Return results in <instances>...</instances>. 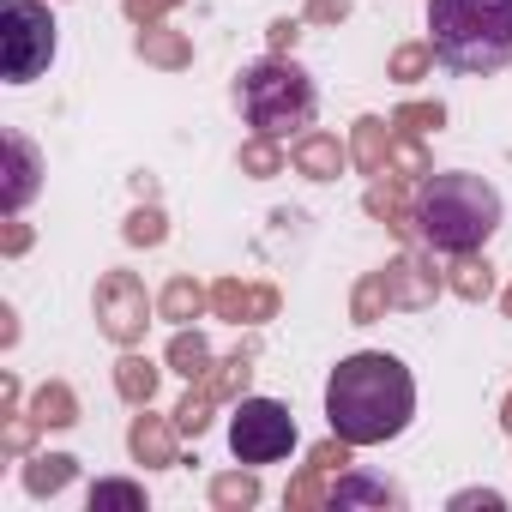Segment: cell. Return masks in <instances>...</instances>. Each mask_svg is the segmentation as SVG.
<instances>
[{"label": "cell", "instance_id": "cell-12", "mask_svg": "<svg viewBox=\"0 0 512 512\" xmlns=\"http://www.w3.org/2000/svg\"><path fill=\"white\" fill-rule=\"evenodd\" d=\"M290 163H296L302 175H314V181H332V175L350 163V151H344L332 133H302V139H296V151H290Z\"/></svg>", "mask_w": 512, "mask_h": 512}, {"label": "cell", "instance_id": "cell-35", "mask_svg": "<svg viewBox=\"0 0 512 512\" xmlns=\"http://www.w3.org/2000/svg\"><path fill=\"white\" fill-rule=\"evenodd\" d=\"M31 247V229L25 223H7V253H25Z\"/></svg>", "mask_w": 512, "mask_h": 512}, {"label": "cell", "instance_id": "cell-27", "mask_svg": "<svg viewBox=\"0 0 512 512\" xmlns=\"http://www.w3.org/2000/svg\"><path fill=\"white\" fill-rule=\"evenodd\" d=\"M440 121H446L440 103H404V109L392 115V127H404V133H428V127H440Z\"/></svg>", "mask_w": 512, "mask_h": 512}, {"label": "cell", "instance_id": "cell-28", "mask_svg": "<svg viewBox=\"0 0 512 512\" xmlns=\"http://www.w3.org/2000/svg\"><path fill=\"white\" fill-rule=\"evenodd\" d=\"M127 241L133 247H157L163 241V211H133L127 217Z\"/></svg>", "mask_w": 512, "mask_h": 512}, {"label": "cell", "instance_id": "cell-37", "mask_svg": "<svg viewBox=\"0 0 512 512\" xmlns=\"http://www.w3.org/2000/svg\"><path fill=\"white\" fill-rule=\"evenodd\" d=\"M506 314H512V290H506Z\"/></svg>", "mask_w": 512, "mask_h": 512}, {"label": "cell", "instance_id": "cell-16", "mask_svg": "<svg viewBox=\"0 0 512 512\" xmlns=\"http://www.w3.org/2000/svg\"><path fill=\"white\" fill-rule=\"evenodd\" d=\"M31 416H37V428H73V422H79V404H73V392H67L61 380H49V386L31 398Z\"/></svg>", "mask_w": 512, "mask_h": 512}, {"label": "cell", "instance_id": "cell-6", "mask_svg": "<svg viewBox=\"0 0 512 512\" xmlns=\"http://www.w3.org/2000/svg\"><path fill=\"white\" fill-rule=\"evenodd\" d=\"M0 55H7V85H31L55 61V19L43 0H7L0 7Z\"/></svg>", "mask_w": 512, "mask_h": 512}, {"label": "cell", "instance_id": "cell-17", "mask_svg": "<svg viewBox=\"0 0 512 512\" xmlns=\"http://www.w3.org/2000/svg\"><path fill=\"white\" fill-rule=\"evenodd\" d=\"M446 290L464 296V302H482V296L494 290V266H488V260H470V253H458V266H452Z\"/></svg>", "mask_w": 512, "mask_h": 512}, {"label": "cell", "instance_id": "cell-13", "mask_svg": "<svg viewBox=\"0 0 512 512\" xmlns=\"http://www.w3.org/2000/svg\"><path fill=\"white\" fill-rule=\"evenodd\" d=\"M175 422H157V416H139L133 422V434H127V446H133V458L139 464H175Z\"/></svg>", "mask_w": 512, "mask_h": 512}, {"label": "cell", "instance_id": "cell-32", "mask_svg": "<svg viewBox=\"0 0 512 512\" xmlns=\"http://www.w3.org/2000/svg\"><path fill=\"white\" fill-rule=\"evenodd\" d=\"M169 7H181V0H127V19L133 25H157Z\"/></svg>", "mask_w": 512, "mask_h": 512}, {"label": "cell", "instance_id": "cell-19", "mask_svg": "<svg viewBox=\"0 0 512 512\" xmlns=\"http://www.w3.org/2000/svg\"><path fill=\"white\" fill-rule=\"evenodd\" d=\"M205 302H211V296H205V290H199L193 278H175V284L163 290V320L187 326V320H199V314H205Z\"/></svg>", "mask_w": 512, "mask_h": 512}, {"label": "cell", "instance_id": "cell-5", "mask_svg": "<svg viewBox=\"0 0 512 512\" xmlns=\"http://www.w3.org/2000/svg\"><path fill=\"white\" fill-rule=\"evenodd\" d=\"M296 440H302L296 434V416L278 398H241L229 410V452L241 464H278V458L296 452Z\"/></svg>", "mask_w": 512, "mask_h": 512}, {"label": "cell", "instance_id": "cell-15", "mask_svg": "<svg viewBox=\"0 0 512 512\" xmlns=\"http://www.w3.org/2000/svg\"><path fill=\"white\" fill-rule=\"evenodd\" d=\"M356 163L368 169V175H386V163H392V127L386 121H356Z\"/></svg>", "mask_w": 512, "mask_h": 512}, {"label": "cell", "instance_id": "cell-11", "mask_svg": "<svg viewBox=\"0 0 512 512\" xmlns=\"http://www.w3.org/2000/svg\"><path fill=\"white\" fill-rule=\"evenodd\" d=\"M211 308H217L223 320L241 326V320H272V314H278V296H272V290H247V284L229 278V284L211 290Z\"/></svg>", "mask_w": 512, "mask_h": 512}, {"label": "cell", "instance_id": "cell-3", "mask_svg": "<svg viewBox=\"0 0 512 512\" xmlns=\"http://www.w3.org/2000/svg\"><path fill=\"white\" fill-rule=\"evenodd\" d=\"M500 229V193L482 175L446 169V175H422L416 187V235L434 253H476L488 235Z\"/></svg>", "mask_w": 512, "mask_h": 512}, {"label": "cell", "instance_id": "cell-26", "mask_svg": "<svg viewBox=\"0 0 512 512\" xmlns=\"http://www.w3.org/2000/svg\"><path fill=\"white\" fill-rule=\"evenodd\" d=\"M428 61H434V49H428V43H404V49L392 55V79H404V85H410V79H422V73H428Z\"/></svg>", "mask_w": 512, "mask_h": 512}, {"label": "cell", "instance_id": "cell-20", "mask_svg": "<svg viewBox=\"0 0 512 512\" xmlns=\"http://www.w3.org/2000/svg\"><path fill=\"white\" fill-rule=\"evenodd\" d=\"M169 368H175V374H187V380H199V374L211 368V344H205L199 332H187V326H181V332H175V344H169Z\"/></svg>", "mask_w": 512, "mask_h": 512}, {"label": "cell", "instance_id": "cell-33", "mask_svg": "<svg viewBox=\"0 0 512 512\" xmlns=\"http://www.w3.org/2000/svg\"><path fill=\"white\" fill-rule=\"evenodd\" d=\"M344 13H350V0H308V19L314 25H338Z\"/></svg>", "mask_w": 512, "mask_h": 512}, {"label": "cell", "instance_id": "cell-22", "mask_svg": "<svg viewBox=\"0 0 512 512\" xmlns=\"http://www.w3.org/2000/svg\"><path fill=\"white\" fill-rule=\"evenodd\" d=\"M241 169H247V175H278V169H284V151H278V139L253 133V139L241 145Z\"/></svg>", "mask_w": 512, "mask_h": 512}, {"label": "cell", "instance_id": "cell-7", "mask_svg": "<svg viewBox=\"0 0 512 512\" xmlns=\"http://www.w3.org/2000/svg\"><path fill=\"white\" fill-rule=\"evenodd\" d=\"M97 320H103V332H109L121 350H133V344L145 338V326H151L145 284H139L133 272H109V278L97 284Z\"/></svg>", "mask_w": 512, "mask_h": 512}, {"label": "cell", "instance_id": "cell-21", "mask_svg": "<svg viewBox=\"0 0 512 512\" xmlns=\"http://www.w3.org/2000/svg\"><path fill=\"white\" fill-rule=\"evenodd\" d=\"M67 482H73V458H67V452L31 458V470H25V488H31V494H55V488H67Z\"/></svg>", "mask_w": 512, "mask_h": 512}, {"label": "cell", "instance_id": "cell-8", "mask_svg": "<svg viewBox=\"0 0 512 512\" xmlns=\"http://www.w3.org/2000/svg\"><path fill=\"white\" fill-rule=\"evenodd\" d=\"M326 506L332 512H356V506H404V494L386 482V476H368V470H350V476H338L332 488H326Z\"/></svg>", "mask_w": 512, "mask_h": 512}, {"label": "cell", "instance_id": "cell-36", "mask_svg": "<svg viewBox=\"0 0 512 512\" xmlns=\"http://www.w3.org/2000/svg\"><path fill=\"white\" fill-rule=\"evenodd\" d=\"M506 428H512V398H506Z\"/></svg>", "mask_w": 512, "mask_h": 512}, {"label": "cell", "instance_id": "cell-34", "mask_svg": "<svg viewBox=\"0 0 512 512\" xmlns=\"http://www.w3.org/2000/svg\"><path fill=\"white\" fill-rule=\"evenodd\" d=\"M296 37H302V31H296V19H278V25H272V49H278V55H284V49H296Z\"/></svg>", "mask_w": 512, "mask_h": 512}, {"label": "cell", "instance_id": "cell-1", "mask_svg": "<svg viewBox=\"0 0 512 512\" xmlns=\"http://www.w3.org/2000/svg\"><path fill=\"white\" fill-rule=\"evenodd\" d=\"M416 416V380L398 356L386 350H362V356H344L326 380V422L338 440L350 446H380V440H398Z\"/></svg>", "mask_w": 512, "mask_h": 512}, {"label": "cell", "instance_id": "cell-24", "mask_svg": "<svg viewBox=\"0 0 512 512\" xmlns=\"http://www.w3.org/2000/svg\"><path fill=\"white\" fill-rule=\"evenodd\" d=\"M380 308H392V290H386V272H374L362 290H356V326H374Z\"/></svg>", "mask_w": 512, "mask_h": 512}, {"label": "cell", "instance_id": "cell-14", "mask_svg": "<svg viewBox=\"0 0 512 512\" xmlns=\"http://www.w3.org/2000/svg\"><path fill=\"white\" fill-rule=\"evenodd\" d=\"M139 55H145V61H157V67H187V61H193V43H187L181 31L145 25V31H139Z\"/></svg>", "mask_w": 512, "mask_h": 512}, {"label": "cell", "instance_id": "cell-31", "mask_svg": "<svg viewBox=\"0 0 512 512\" xmlns=\"http://www.w3.org/2000/svg\"><path fill=\"white\" fill-rule=\"evenodd\" d=\"M476 506H482V512H500L506 500H500L494 488H464V494H452V512H476Z\"/></svg>", "mask_w": 512, "mask_h": 512}, {"label": "cell", "instance_id": "cell-9", "mask_svg": "<svg viewBox=\"0 0 512 512\" xmlns=\"http://www.w3.org/2000/svg\"><path fill=\"white\" fill-rule=\"evenodd\" d=\"M37 175H43V163H37V145H31L25 133H7V187H0L7 211H25V205H31V193H37Z\"/></svg>", "mask_w": 512, "mask_h": 512}, {"label": "cell", "instance_id": "cell-10", "mask_svg": "<svg viewBox=\"0 0 512 512\" xmlns=\"http://www.w3.org/2000/svg\"><path fill=\"white\" fill-rule=\"evenodd\" d=\"M440 272H428L416 253H404V260H392L386 266V290H392V308H422V302H434L440 296Z\"/></svg>", "mask_w": 512, "mask_h": 512}, {"label": "cell", "instance_id": "cell-4", "mask_svg": "<svg viewBox=\"0 0 512 512\" xmlns=\"http://www.w3.org/2000/svg\"><path fill=\"white\" fill-rule=\"evenodd\" d=\"M235 103L247 115L253 133H266V139H302L314 127V109H320V91L314 79L284 61V55H266V61H253L235 85Z\"/></svg>", "mask_w": 512, "mask_h": 512}, {"label": "cell", "instance_id": "cell-25", "mask_svg": "<svg viewBox=\"0 0 512 512\" xmlns=\"http://www.w3.org/2000/svg\"><path fill=\"white\" fill-rule=\"evenodd\" d=\"M211 500L217 506H253V500H260V482H253V476H217Z\"/></svg>", "mask_w": 512, "mask_h": 512}, {"label": "cell", "instance_id": "cell-29", "mask_svg": "<svg viewBox=\"0 0 512 512\" xmlns=\"http://www.w3.org/2000/svg\"><path fill=\"white\" fill-rule=\"evenodd\" d=\"M392 163H398L404 175H434V169H428V151H422L416 139H398V145H392ZM392 163H386V175H392Z\"/></svg>", "mask_w": 512, "mask_h": 512}, {"label": "cell", "instance_id": "cell-2", "mask_svg": "<svg viewBox=\"0 0 512 512\" xmlns=\"http://www.w3.org/2000/svg\"><path fill=\"white\" fill-rule=\"evenodd\" d=\"M428 49L464 79L512 67V0H428Z\"/></svg>", "mask_w": 512, "mask_h": 512}, {"label": "cell", "instance_id": "cell-30", "mask_svg": "<svg viewBox=\"0 0 512 512\" xmlns=\"http://www.w3.org/2000/svg\"><path fill=\"white\" fill-rule=\"evenodd\" d=\"M320 476H326V470H320V464H308V470H302V476L290 482V494H284V500H290V506H314V500H326Z\"/></svg>", "mask_w": 512, "mask_h": 512}, {"label": "cell", "instance_id": "cell-23", "mask_svg": "<svg viewBox=\"0 0 512 512\" xmlns=\"http://www.w3.org/2000/svg\"><path fill=\"white\" fill-rule=\"evenodd\" d=\"M109 506L145 512V488H139V482H97V488H91V512H109Z\"/></svg>", "mask_w": 512, "mask_h": 512}, {"label": "cell", "instance_id": "cell-18", "mask_svg": "<svg viewBox=\"0 0 512 512\" xmlns=\"http://www.w3.org/2000/svg\"><path fill=\"white\" fill-rule=\"evenodd\" d=\"M115 392H121L127 404H151V392H157V368H151L145 356H121V368H115Z\"/></svg>", "mask_w": 512, "mask_h": 512}]
</instances>
